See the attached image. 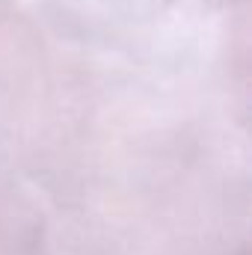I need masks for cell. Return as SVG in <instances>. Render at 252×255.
I'll return each instance as SVG.
<instances>
[{"mask_svg":"<svg viewBox=\"0 0 252 255\" xmlns=\"http://www.w3.org/2000/svg\"><path fill=\"white\" fill-rule=\"evenodd\" d=\"M232 255H250V250H247V247H241L238 253H232Z\"/></svg>","mask_w":252,"mask_h":255,"instance_id":"1","label":"cell"}]
</instances>
